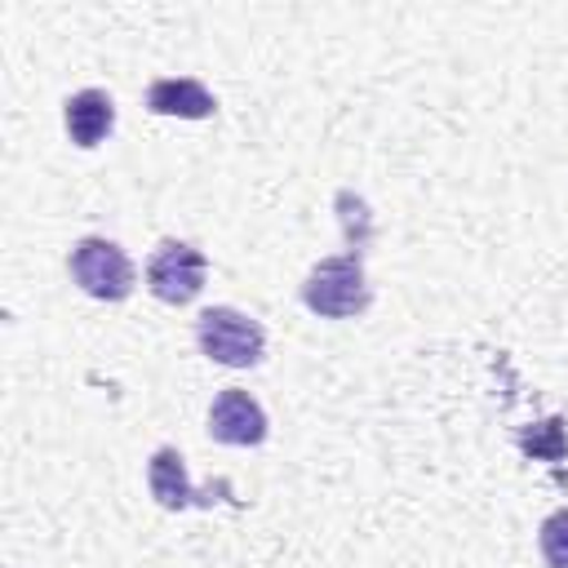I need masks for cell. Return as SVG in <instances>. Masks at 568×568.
I'll return each mask as SVG.
<instances>
[{
  "label": "cell",
  "mask_w": 568,
  "mask_h": 568,
  "mask_svg": "<svg viewBox=\"0 0 568 568\" xmlns=\"http://www.w3.org/2000/svg\"><path fill=\"white\" fill-rule=\"evenodd\" d=\"M62 124H67V138L80 151H93L115 129V102H111V93L106 89H80V93H71L62 102Z\"/></svg>",
  "instance_id": "8"
},
{
  "label": "cell",
  "mask_w": 568,
  "mask_h": 568,
  "mask_svg": "<svg viewBox=\"0 0 568 568\" xmlns=\"http://www.w3.org/2000/svg\"><path fill=\"white\" fill-rule=\"evenodd\" d=\"M146 111L178 120H209L217 111V98L195 75H160L146 84Z\"/></svg>",
  "instance_id": "7"
},
{
  "label": "cell",
  "mask_w": 568,
  "mask_h": 568,
  "mask_svg": "<svg viewBox=\"0 0 568 568\" xmlns=\"http://www.w3.org/2000/svg\"><path fill=\"white\" fill-rule=\"evenodd\" d=\"M195 346L222 368H257L266 359V328L235 306H209L195 320Z\"/></svg>",
  "instance_id": "2"
},
{
  "label": "cell",
  "mask_w": 568,
  "mask_h": 568,
  "mask_svg": "<svg viewBox=\"0 0 568 568\" xmlns=\"http://www.w3.org/2000/svg\"><path fill=\"white\" fill-rule=\"evenodd\" d=\"M537 550L546 559V568H568V506L550 510L537 528Z\"/></svg>",
  "instance_id": "10"
},
{
  "label": "cell",
  "mask_w": 568,
  "mask_h": 568,
  "mask_svg": "<svg viewBox=\"0 0 568 568\" xmlns=\"http://www.w3.org/2000/svg\"><path fill=\"white\" fill-rule=\"evenodd\" d=\"M204 280H209V257L195 244H186V240H160L155 244V253L146 262V288L160 302L186 306L200 297Z\"/></svg>",
  "instance_id": "4"
},
{
  "label": "cell",
  "mask_w": 568,
  "mask_h": 568,
  "mask_svg": "<svg viewBox=\"0 0 568 568\" xmlns=\"http://www.w3.org/2000/svg\"><path fill=\"white\" fill-rule=\"evenodd\" d=\"M266 430H271L266 426V408L248 390L226 386V390L213 395V404H209V435L217 444H226V448H257L266 439Z\"/></svg>",
  "instance_id": "5"
},
{
  "label": "cell",
  "mask_w": 568,
  "mask_h": 568,
  "mask_svg": "<svg viewBox=\"0 0 568 568\" xmlns=\"http://www.w3.org/2000/svg\"><path fill=\"white\" fill-rule=\"evenodd\" d=\"M67 271L75 280L80 293L98 297V302H124L133 293V262L129 253L106 240V235H84L71 244V257H67Z\"/></svg>",
  "instance_id": "3"
},
{
  "label": "cell",
  "mask_w": 568,
  "mask_h": 568,
  "mask_svg": "<svg viewBox=\"0 0 568 568\" xmlns=\"http://www.w3.org/2000/svg\"><path fill=\"white\" fill-rule=\"evenodd\" d=\"M146 488H151L155 506H164V510L213 506V501H222V497L231 493V484H222L217 493H213V488H209V493L191 488V479H186V462H182L178 448H155V453H151V462H146Z\"/></svg>",
  "instance_id": "6"
},
{
  "label": "cell",
  "mask_w": 568,
  "mask_h": 568,
  "mask_svg": "<svg viewBox=\"0 0 568 568\" xmlns=\"http://www.w3.org/2000/svg\"><path fill=\"white\" fill-rule=\"evenodd\" d=\"M519 453L532 462H564L568 457V422L564 417H546L519 430Z\"/></svg>",
  "instance_id": "9"
},
{
  "label": "cell",
  "mask_w": 568,
  "mask_h": 568,
  "mask_svg": "<svg viewBox=\"0 0 568 568\" xmlns=\"http://www.w3.org/2000/svg\"><path fill=\"white\" fill-rule=\"evenodd\" d=\"M302 302L320 320L364 315L373 306V288H368V275H364V253L346 248V253H333V257L315 262L311 275L302 280Z\"/></svg>",
  "instance_id": "1"
}]
</instances>
